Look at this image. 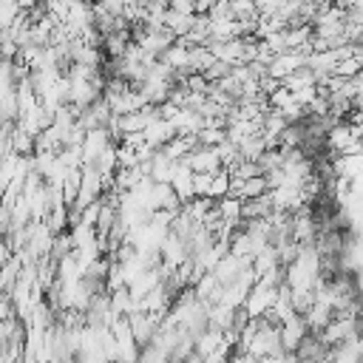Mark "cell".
<instances>
[{"mask_svg": "<svg viewBox=\"0 0 363 363\" xmlns=\"http://www.w3.org/2000/svg\"><path fill=\"white\" fill-rule=\"evenodd\" d=\"M306 335H309V326H306L303 318H298V315L286 318V320L281 323V349H284V352H298V346H301V340H303Z\"/></svg>", "mask_w": 363, "mask_h": 363, "instance_id": "cell-1", "label": "cell"}, {"mask_svg": "<svg viewBox=\"0 0 363 363\" xmlns=\"http://www.w3.org/2000/svg\"><path fill=\"white\" fill-rule=\"evenodd\" d=\"M357 346H360V363H363V337L357 340Z\"/></svg>", "mask_w": 363, "mask_h": 363, "instance_id": "cell-2", "label": "cell"}]
</instances>
